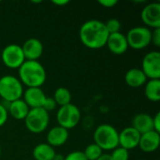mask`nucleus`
<instances>
[{
    "mask_svg": "<svg viewBox=\"0 0 160 160\" xmlns=\"http://www.w3.org/2000/svg\"><path fill=\"white\" fill-rule=\"evenodd\" d=\"M109 33L104 22L99 20H89L82 23L79 36L82 43L92 50H98L106 46Z\"/></svg>",
    "mask_w": 160,
    "mask_h": 160,
    "instance_id": "obj_1",
    "label": "nucleus"
},
{
    "mask_svg": "<svg viewBox=\"0 0 160 160\" xmlns=\"http://www.w3.org/2000/svg\"><path fill=\"white\" fill-rule=\"evenodd\" d=\"M19 69V80L22 84L31 87H41L46 82V70L42 64L38 61H28L25 60L23 64L18 68Z\"/></svg>",
    "mask_w": 160,
    "mask_h": 160,
    "instance_id": "obj_2",
    "label": "nucleus"
},
{
    "mask_svg": "<svg viewBox=\"0 0 160 160\" xmlns=\"http://www.w3.org/2000/svg\"><path fill=\"white\" fill-rule=\"evenodd\" d=\"M118 134L119 132L114 127L102 124L99 125L94 132V142L102 150H113L119 146Z\"/></svg>",
    "mask_w": 160,
    "mask_h": 160,
    "instance_id": "obj_3",
    "label": "nucleus"
},
{
    "mask_svg": "<svg viewBox=\"0 0 160 160\" xmlns=\"http://www.w3.org/2000/svg\"><path fill=\"white\" fill-rule=\"evenodd\" d=\"M23 87L20 80L12 75H4L0 78V97L7 103L21 99Z\"/></svg>",
    "mask_w": 160,
    "mask_h": 160,
    "instance_id": "obj_4",
    "label": "nucleus"
},
{
    "mask_svg": "<svg viewBox=\"0 0 160 160\" xmlns=\"http://www.w3.org/2000/svg\"><path fill=\"white\" fill-rule=\"evenodd\" d=\"M26 128L35 134H38L47 129L50 123V115L43 108L30 109L24 118Z\"/></svg>",
    "mask_w": 160,
    "mask_h": 160,
    "instance_id": "obj_5",
    "label": "nucleus"
},
{
    "mask_svg": "<svg viewBox=\"0 0 160 160\" xmlns=\"http://www.w3.org/2000/svg\"><path fill=\"white\" fill-rule=\"evenodd\" d=\"M56 120L59 127H62L68 130L72 129L80 123L81 111L72 103L61 106L57 111Z\"/></svg>",
    "mask_w": 160,
    "mask_h": 160,
    "instance_id": "obj_6",
    "label": "nucleus"
},
{
    "mask_svg": "<svg viewBox=\"0 0 160 160\" xmlns=\"http://www.w3.org/2000/svg\"><path fill=\"white\" fill-rule=\"evenodd\" d=\"M126 37L128 47L134 50H142L150 45L152 31L146 26H136L131 28Z\"/></svg>",
    "mask_w": 160,
    "mask_h": 160,
    "instance_id": "obj_7",
    "label": "nucleus"
},
{
    "mask_svg": "<svg viewBox=\"0 0 160 160\" xmlns=\"http://www.w3.org/2000/svg\"><path fill=\"white\" fill-rule=\"evenodd\" d=\"M1 58L4 65L11 69L19 68L25 61L22 47L17 44L7 45L2 51Z\"/></svg>",
    "mask_w": 160,
    "mask_h": 160,
    "instance_id": "obj_8",
    "label": "nucleus"
},
{
    "mask_svg": "<svg viewBox=\"0 0 160 160\" xmlns=\"http://www.w3.org/2000/svg\"><path fill=\"white\" fill-rule=\"evenodd\" d=\"M142 72L150 80H160V52L158 51L149 52L142 61Z\"/></svg>",
    "mask_w": 160,
    "mask_h": 160,
    "instance_id": "obj_9",
    "label": "nucleus"
},
{
    "mask_svg": "<svg viewBox=\"0 0 160 160\" xmlns=\"http://www.w3.org/2000/svg\"><path fill=\"white\" fill-rule=\"evenodd\" d=\"M141 18L143 23L154 29L160 28V4L158 2L146 5L142 12Z\"/></svg>",
    "mask_w": 160,
    "mask_h": 160,
    "instance_id": "obj_10",
    "label": "nucleus"
},
{
    "mask_svg": "<svg viewBox=\"0 0 160 160\" xmlns=\"http://www.w3.org/2000/svg\"><path fill=\"white\" fill-rule=\"evenodd\" d=\"M140 138H141V134L132 127L125 128L118 134L119 146L128 151L132 150L138 147L139 142H140Z\"/></svg>",
    "mask_w": 160,
    "mask_h": 160,
    "instance_id": "obj_11",
    "label": "nucleus"
},
{
    "mask_svg": "<svg viewBox=\"0 0 160 160\" xmlns=\"http://www.w3.org/2000/svg\"><path fill=\"white\" fill-rule=\"evenodd\" d=\"M21 47L25 60L28 61H38L43 53V44L36 38L26 39Z\"/></svg>",
    "mask_w": 160,
    "mask_h": 160,
    "instance_id": "obj_12",
    "label": "nucleus"
},
{
    "mask_svg": "<svg viewBox=\"0 0 160 160\" xmlns=\"http://www.w3.org/2000/svg\"><path fill=\"white\" fill-rule=\"evenodd\" d=\"M23 101L30 109L42 108L43 103L46 99V95L39 87H31L23 91L22 94Z\"/></svg>",
    "mask_w": 160,
    "mask_h": 160,
    "instance_id": "obj_13",
    "label": "nucleus"
},
{
    "mask_svg": "<svg viewBox=\"0 0 160 160\" xmlns=\"http://www.w3.org/2000/svg\"><path fill=\"white\" fill-rule=\"evenodd\" d=\"M106 46H108L109 50L116 55H120L125 53L128 49V44L127 40L126 35L121 32L110 34Z\"/></svg>",
    "mask_w": 160,
    "mask_h": 160,
    "instance_id": "obj_14",
    "label": "nucleus"
},
{
    "mask_svg": "<svg viewBox=\"0 0 160 160\" xmlns=\"http://www.w3.org/2000/svg\"><path fill=\"white\" fill-rule=\"evenodd\" d=\"M159 134L154 130L142 134L138 146L144 153H153L157 151L160 145Z\"/></svg>",
    "mask_w": 160,
    "mask_h": 160,
    "instance_id": "obj_15",
    "label": "nucleus"
},
{
    "mask_svg": "<svg viewBox=\"0 0 160 160\" xmlns=\"http://www.w3.org/2000/svg\"><path fill=\"white\" fill-rule=\"evenodd\" d=\"M68 140V130L56 126L51 128L47 134V143L52 147H58L67 142Z\"/></svg>",
    "mask_w": 160,
    "mask_h": 160,
    "instance_id": "obj_16",
    "label": "nucleus"
},
{
    "mask_svg": "<svg viewBox=\"0 0 160 160\" xmlns=\"http://www.w3.org/2000/svg\"><path fill=\"white\" fill-rule=\"evenodd\" d=\"M141 135L154 130L153 128V117L150 114L141 112L136 114L132 119V126Z\"/></svg>",
    "mask_w": 160,
    "mask_h": 160,
    "instance_id": "obj_17",
    "label": "nucleus"
},
{
    "mask_svg": "<svg viewBox=\"0 0 160 160\" xmlns=\"http://www.w3.org/2000/svg\"><path fill=\"white\" fill-rule=\"evenodd\" d=\"M125 81L128 86L132 88H138L146 83L147 78L141 68H134L127 71L125 75Z\"/></svg>",
    "mask_w": 160,
    "mask_h": 160,
    "instance_id": "obj_18",
    "label": "nucleus"
},
{
    "mask_svg": "<svg viewBox=\"0 0 160 160\" xmlns=\"http://www.w3.org/2000/svg\"><path fill=\"white\" fill-rule=\"evenodd\" d=\"M30 108L26 105L23 99H18L10 102L8 107V112L16 120H24Z\"/></svg>",
    "mask_w": 160,
    "mask_h": 160,
    "instance_id": "obj_19",
    "label": "nucleus"
},
{
    "mask_svg": "<svg viewBox=\"0 0 160 160\" xmlns=\"http://www.w3.org/2000/svg\"><path fill=\"white\" fill-rule=\"evenodd\" d=\"M55 154L54 148L47 142L39 143L33 149V158L35 160H52Z\"/></svg>",
    "mask_w": 160,
    "mask_h": 160,
    "instance_id": "obj_20",
    "label": "nucleus"
},
{
    "mask_svg": "<svg viewBox=\"0 0 160 160\" xmlns=\"http://www.w3.org/2000/svg\"><path fill=\"white\" fill-rule=\"evenodd\" d=\"M144 95L152 102L160 100V80H149L145 83Z\"/></svg>",
    "mask_w": 160,
    "mask_h": 160,
    "instance_id": "obj_21",
    "label": "nucleus"
},
{
    "mask_svg": "<svg viewBox=\"0 0 160 160\" xmlns=\"http://www.w3.org/2000/svg\"><path fill=\"white\" fill-rule=\"evenodd\" d=\"M52 98L54 99L56 105H59L60 107L71 103V94H70V91L68 88H66V87H58L55 90Z\"/></svg>",
    "mask_w": 160,
    "mask_h": 160,
    "instance_id": "obj_22",
    "label": "nucleus"
},
{
    "mask_svg": "<svg viewBox=\"0 0 160 160\" xmlns=\"http://www.w3.org/2000/svg\"><path fill=\"white\" fill-rule=\"evenodd\" d=\"M82 152L87 160H97L103 154V150L98 145H97L95 142L87 145L86 148L84 149V151H82Z\"/></svg>",
    "mask_w": 160,
    "mask_h": 160,
    "instance_id": "obj_23",
    "label": "nucleus"
},
{
    "mask_svg": "<svg viewBox=\"0 0 160 160\" xmlns=\"http://www.w3.org/2000/svg\"><path fill=\"white\" fill-rule=\"evenodd\" d=\"M111 157L112 160H128L129 159V151L118 146L112 150Z\"/></svg>",
    "mask_w": 160,
    "mask_h": 160,
    "instance_id": "obj_24",
    "label": "nucleus"
},
{
    "mask_svg": "<svg viewBox=\"0 0 160 160\" xmlns=\"http://www.w3.org/2000/svg\"><path fill=\"white\" fill-rule=\"evenodd\" d=\"M105 23V26H106V29L108 31L109 34H114V33H118L120 32V29H121V22L119 20L115 19V18H112V19H110L108 20Z\"/></svg>",
    "mask_w": 160,
    "mask_h": 160,
    "instance_id": "obj_25",
    "label": "nucleus"
},
{
    "mask_svg": "<svg viewBox=\"0 0 160 160\" xmlns=\"http://www.w3.org/2000/svg\"><path fill=\"white\" fill-rule=\"evenodd\" d=\"M64 160H87L82 151H74L65 157Z\"/></svg>",
    "mask_w": 160,
    "mask_h": 160,
    "instance_id": "obj_26",
    "label": "nucleus"
},
{
    "mask_svg": "<svg viewBox=\"0 0 160 160\" xmlns=\"http://www.w3.org/2000/svg\"><path fill=\"white\" fill-rule=\"evenodd\" d=\"M55 106H56V103H55V101H54V99L52 98H46V99H45V101L43 103L42 108L47 112H49L54 110L55 109Z\"/></svg>",
    "mask_w": 160,
    "mask_h": 160,
    "instance_id": "obj_27",
    "label": "nucleus"
},
{
    "mask_svg": "<svg viewBox=\"0 0 160 160\" xmlns=\"http://www.w3.org/2000/svg\"><path fill=\"white\" fill-rule=\"evenodd\" d=\"M8 112L7 108L2 103H0V128L6 124L8 120Z\"/></svg>",
    "mask_w": 160,
    "mask_h": 160,
    "instance_id": "obj_28",
    "label": "nucleus"
},
{
    "mask_svg": "<svg viewBox=\"0 0 160 160\" xmlns=\"http://www.w3.org/2000/svg\"><path fill=\"white\" fill-rule=\"evenodd\" d=\"M151 43H153L156 47L160 46V28H156L153 30Z\"/></svg>",
    "mask_w": 160,
    "mask_h": 160,
    "instance_id": "obj_29",
    "label": "nucleus"
},
{
    "mask_svg": "<svg viewBox=\"0 0 160 160\" xmlns=\"http://www.w3.org/2000/svg\"><path fill=\"white\" fill-rule=\"evenodd\" d=\"M98 3L104 8H113L114 6H116L118 1L117 0H98Z\"/></svg>",
    "mask_w": 160,
    "mask_h": 160,
    "instance_id": "obj_30",
    "label": "nucleus"
},
{
    "mask_svg": "<svg viewBox=\"0 0 160 160\" xmlns=\"http://www.w3.org/2000/svg\"><path fill=\"white\" fill-rule=\"evenodd\" d=\"M153 128L154 131L160 133V112H157L153 117Z\"/></svg>",
    "mask_w": 160,
    "mask_h": 160,
    "instance_id": "obj_31",
    "label": "nucleus"
},
{
    "mask_svg": "<svg viewBox=\"0 0 160 160\" xmlns=\"http://www.w3.org/2000/svg\"><path fill=\"white\" fill-rule=\"evenodd\" d=\"M52 3L56 5V6H65L67 4H68L69 1L68 0H52Z\"/></svg>",
    "mask_w": 160,
    "mask_h": 160,
    "instance_id": "obj_32",
    "label": "nucleus"
},
{
    "mask_svg": "<svg viewBox=\"0 0 160 160\" xmlns=\"http://www.w3.org/2000/svg\"><path fill=\"white\" fill-rule=\"evenodd\" d=\"M97 160H112L111 154H102Z\"/></svg>",
    "mask_w": 160,
    "mask_h": 160,
    "instance_id": "obj_33",
    "label": "nucleus"
},
{
    "mask_svg": "<svg viewBox=\"0 0 160 160\" xmlns=\"http://www.w3.org/2000/svg\"><path fill=\"white\" fill-rule=\"evenodd\" d=\"M64 158H65L64 156H62L60 154H55V156H54V158H53L52 160H64Z\"/></svg>",
    "mask_w": 160,
    "mask_h": 160,
    "instance_id": "obj_34",
    "label": "nucleus"
},
{
    "mask_svg": "<svg viewBox=\"0 0 160 160\" xmlns=\"http://www.w3.org/2000/svg\"><path fill=\"white\" fill-rule=\"evenodd\" d=\"M32 3H41V1H32Z\"/></svg>",
    "mask_w": 160,
    "mask_h": 160,
    "instance_id": "obj_35",
    "label": "nucleus"
},
{
    "mask_svg": "<svg viewBox=\"0 0 160 160\" xmlns=\"http://www.w3.org/2000/svg\"><path fill=\"white\" fill-rule=\"evenodd\" d=\"M1 153H2V150H1V146H0V157H1Z\"/></svg>",
    "mask_w": 160,
    "mask_h": 160,
    "instance_id": "obj_36",
    "label": "nucleus"
},
{
    "mask_svg": "<svg viewBox=\"0 0 160 160\" xmlns=\"http://www.w3.org/2000/svg\"><path fill=\"white\" fill-rule=\"evenodd\" d=\"M142 160H143V159H142Z\"/></svg>",
    "mask_w": 160,
    "mask_h": 160,
    "instance_id": "obj_37",
    "label": "nucleus"
}]
</instances>
